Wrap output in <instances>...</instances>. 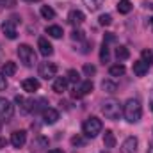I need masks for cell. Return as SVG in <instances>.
I'll list each match as a JSON object with an SVG mask.
<instances>
[{
    "instance_id": "17",
    "label": "cell",
    "mask_w": 153,
    "mask_h": 153,
    "mask_svg": "<svg viewBox=\"0 0 153 153\" xmlns=\"http://www.w3.org/2000/svg\"><path fill=\"white\" fill-rule=\"evenodd\" d=\"M103 146L109 148V150L116 146V135L112 130H105V134H103Z\"/></svg>"
},
{
    "instance_id": "16",
    "label": "cell",
    "mask_w": 153,
    "mask_h": 153,
    "mask_svg": "<svg viewBox=\"0 0 153 153\" xmlns=\"http://www.w3.org/2000/svg\"><path fill=\"white\" fill-rule=\"evenodd\" d=\"M68 89V78L66 76H57L55 80H53V91L55 93H64Z\"/></svg>"
},
{
    "instance_id": "36",
    "label": "cell",
    "mask_w": 153,
    "mask_h": 153,
    "mask_svg": "<svg viewBox=\"0 0 153 153\" xmlns=\"http://www.w3.org/2000/svg\"><path fill=\"white\" fill-rule=\"evenodd\" d=\"M111 41H116V36H114V34H111V32H109V34L105 36V41H103V43H111Z\"/></svg>"
},
{
    "instance_id": "28",
    "label": "cell",
    "mask_w": 153,
    "mask_h": 153,
    "mask_svg": "<svg viewBox=\"0 0 153 153\" xmlns=\"http://www.w3.org/2000/svg\"><path fill=\"white\" fill-rule=\"evenodd\" d=\"M66 78H68V82H71V84H80V73H78L76 70H70Z\"/></svg>"
},
{
    "instance_id": "37",
    "label": "cell",
    "mask_w": 153,
    "mask_h": 153,
    "mask_svg": "<svg viewBox=\"0 0 153 153\" xmlns=\"http://www.w3.org/2000/svg\"><path fill=\"white\" fill-rule=\"evenodd\" d=\"M5 144H7V141L4 137H0V148H5Z\"/></svg>"
},
{
    "instance_id": "13",
    "label": "cell",
    "mask_w": 153,
    "mask_h": 153,
    "mask_svg": "<svg viewBox=\"0 0 153 153\" xmlns=\"http://www.w3.org/2000/svg\"><path fill=\"white\" fill-rule=\"evenodd\" d=\"M68 20H70V23H71L73 27H78V25H82V23H84L85 16H84V13H82V11L73 9V11H70V14H68Z\"/></svg>"
},
{
    "instance_id": "10",
    "label": "cell",
    "mask_w": 153,
    "mask_h": 153,
    "mask_svg": "<svg viewBox=\"0 0 153 153\" xmlns=\"http://www.w3.org/2000/svg\"><path fill=\"white\" fill-rule=\"evenodd\" d=\"M38 48H39V53L45 55V57H50V55L53 53V46H52V43H50L46 38H39L38 39Z\"/></svg>"
},
{
    "instance_id": "11",
    "label": "cell",
    "mask_w": 153,
    "mask_h": 153,
    "mask_svg": "<svg viewBox=\"0 0 153 153\" xmlns=\"http://www.w3.org/2000/svg\"><path fill=\"white\" fill-rule=\"evenodd\" d=\"M89 93H93V82H91V80H84V82H80L78 89H75L73 96H75V98H80V96H85V94H89Z\"/></svg>"
},
{
    "instance_id": "15",
    "label": "cell",
    "mask_w": 153,
    "mask_h": 153,
    "mask_svg": "<svg viewBox=\"0 0 153 153\" xmlns=\"http://www.w3.org/2000/svg\"><path fill=\"white\" fill-rule=\"evenodd\" d=\"M148 70H150L148 62H144V61H135L134 62V73H135V76H144L148 73Z\"/></svg>"
},
{
    "instance_id": "33",
    "label": "cell",
    "mask_w": 153,
    "mask_h": 153,
    "mask_svg": "<svg viewBox=\"0 0 153 153\" xmlns=\"http://www.w3.org/2000/svg\"><path fill=\"white\" fill-rule=\"evenodd\" d=\"M0 5L2 7H7V9H13L16 5V0H0Z\"/></svg>"
},
{
    "instance_id": "43",
    "label": "cell",
    "mask_w": 153,
    "mask_h": 153,
    "mask_svg": "<svg viewBox=\"0 0 153 153\" xmlns=\"http://www.w3.org/2000/svg\"><path fill=\"white\" fill-rule=\"evenodd\" d=\"M152 27H153V18H152Z\"/></svg>"
},
{
    "instance_id": "7",
    "label": "cell",
    "mask_w": 153,
    "mask_h": 153,
    "mask_svg": "<svg viewBox=\"0 0 153 153\" xmlns=\"http://www.w3.org/2000/svg\"><path fill=\"white\" fill-rule=\"evenodd\" d=\"M2 32H4V36L7 39H16L18 38V30H16V22H14V18L5 20V22L2 23Z\"/></svg>"
},
{
    "instance_id": "32",
    "label": "cell",
    "mask_w": 153,
    "mask_h": 153,
    "mask_svg": "<svg viewBox=\"0 0 153 153\" xmlns=\"http://www.w3.org/2000/svg\"><path fill=\"white\" fill-rule=\"evenodd\" d=\"M84 73H85V76L94 75V73H96V68H94L93 64H85V66H84Z\"/></svg>"
},
{
    "instance_id": "41",
    "label": "cell",
    "mask_w": 153,
    "mask_h": 153,
    "mask_svg": "<svg viewBox=\"0 0 153 153\" xmlns=\"http://www.w3.org/2000/svg\"><path fill=\"white\" fill-rule=\"evenodd\" d=\"M152 141H153V128H152Z\"/></svg>"
},
{
    "instance_id": "23",
    "label": "cell",
    "mask_w": 153,
    "mask_h": 153,
    "mask_svg": "<svg viewBox=\"0 0 153 153\" xmlns=\"http://www.w3.org/2000/svg\"><path fill=\"white\" fill-rule=\"evenodd\" d=\"M125 71H126V70H125V66H123V64H119V62L109 68V75H111V76H121V75H125Z\"/></svg>"
},
{
    "instance_id": "25",
    "label": "cell",
    "mask_w": 153,
    "mask_h": 153,
    "mask_svg": "<svg viewBox=\"0 0 153 153\" xmlns=\"http://www.w3.org/2000/svg\"><path fill=\"white\" fill-rule=\"evenodd\" d=\"M109 59H111V52H109V45L107 43H103L102 45V48H100V61L105 64V62H109Z\"/></svg>"
},
{
    "instance_id": "44",
    "label": "cell",
    "mask_w": 153,
    "mask_h": 153,
    "mask_svg": "<svg viewBox=\"0 0 153 153\" xmlns=\"http://www.w3.org/2000/svg\"><path fill=\"white\" fill-rule=\"evenodd\" d=\"M150 7H152V9H153V4H152V5H150Z\"/></svg>"
},
{
    "instance_id": "39",
    "label": "cell",
    "mask_w": 153,
    "mask_h": 153,
    "mask_svg": "<svg viewBox=\"0 0 153 153\" xmlns=\"http://www.w3.org/2000/svg\"><path fill=\"white\" fill-rule=\"evenodd\" d=\"M146 153H153V141H152V144L148 146V152H146Z\"/></svg>"
},
{
    "instance_id": "30",
    "label": "cell",
    "mask_w": 153,
    "mask_h": 153,
    "mask_svg": "<svg viewBox=\"0 0 153 153\" xmlns=\"http://www.w3.org/2000/svg\"><path fill=\"white\" fill-rule=\"evenodd\" d=\"M111 23H112V16H111V14H102V16H100V25L107 27V25H111Z\"/></svg>"
},
{
    "instance_id": "8",
    "label": "cell",
    "mask_w": 153,
    "mask_h": 153,
    "mask_svg": "<svg viewBox=\"0 0 153 153\" xmlns=\"http://www.w3.org/2000/svg\"><path fill=\"white\" fill-rule=\"evenodd\" d=\"M137 148H139V139L134 137V135H130L121 144V153H137Z\"/></svg>"
},
{
    "instance_id": "5",
    "label": "cell",
    "mask_w": 153,
    "mask_h": 153,
    "mask_svg": "<svg viewBox=\"0 0 153 153\" xmlns=\"http://www.w3.org/2000/svg\"><path fill=\"white\" fill-rule=\"evenodd\" d=\"M14 114V105L5 100V98H0V121H9Z\"/></svg>"
},
{
    "instance_id": "40",
    "label": "cell",
    "mask_w": 153,
    "mask_h": 153,
    "mask_svg": "<svg viewBox=\"0 0 153 153\" xmlns=\"http://www.w3.org/2000/svg\"><path fill=\"white\" fill-rule=\"evenodd\" d=\"M25 2H39V0H25Z\"/></svg>"
},
{
    "instance_id": "6",
    "label": "cell",
    "mask_w": 153,
    "mask_h": 153,
    "mask_svg": "<svg viewBox=\"0 0 153 153\" xmlns=\"http://www.w3.org/2000/svg\"><path fill=\"white\" fill-rule=\"evenodd\" d=\"M55 73H57V64H53V62H41L39 64V76L41 78L50 80L55 76Z\"/></svg>"
},
{
    "instance_id": "4",
    "label": "cell",
    "mask_w": 153,
    "mask_h": 153,
    "mask_svg": "<svg viewBox=\"0 0 153 153\" xmlns=\"http://www.w3.org/2000/svg\"><path fill=\"white\" fill-rule=\"evenodd\" d=\"M16 53H18L20 61L23 62V66L32 68V66L36 64V53H34V48H32V46H29V45H20L18 50H16Z\"/></svg>"
},
{
    "instance_id": "14",
    "label": "cell",
    "mask_w": 153,
    "mask_h": 153,
    "mask_svg": "<svg viewBox=\"0 0 153 153\" xmlns=\"http://www.w3.org/2000/svg\"><path fill=\"white\" fill-rule=\"evenodd\" d=\"M22 87H23V91H27V93H36L39 89V80L38 78H25V80L22 82Z\"/></svg>"
},
{
    "instance_id": "22",
    "label": "cell",
    "mask_w": 153,
    "mask_h": 153,
    "mask_svg": "<svg viewBox=\"0 0 153 153\" xmlns=\"http://www.w3.org/2000/svg\"><path fill=\"white\" fill-rule=\"evenodd\" d=\"M41 16L45 18V20H53L55 18V11L50 7V5H41Z\"/></svg>"
},
{
    "instance_id": "26",
    "label": "cell",
    "mask_w": 153,
    "mask_h": 153,
    "mask_svg": "<svg viewBox=\"0 0 153 153\" xmlns=\"http://www.w3.org/2000/svg\"><path fill=\"white\" fill-rule=\"evenodd\" d=\"M116 57H117V61H126V59L130 57L128 48H126V46H117V48H116Z\"/></svg>"
},
{
    "instance_id": "1",
    "label": "cell",
    "mask_w": 153,
    "mask_h": 153,
    "mask_svg": "<svg viewBox=\"0 0 153 153\" xmlns=\"http://www.w3.org/2000/svg\"><path fill=\"white\" fill-rule=\"evenodd\" d=\"M123 116L128 123H137L143 116V107H141V102L137 98H130L126 100V103L123 105Z\"/></svg>"
},
{
    "instance_id": "18",
    "label": "cell",
    "mask_w": 153,
    "mask_h": 153,
    "mask_svg": "<svg viewBox=\"0 0 153 153\" xmlns=\"http://www.w3.org/2000/svg\"><path fill=\"white\" fill-rule=\"evenodd\" d=\"M43 148H48V139H46V137H43V135H39V137H36V139L32 141V150L41 152Z\"/></svg>"
},
{
    "instance_id": "19",
    "label": "cell",
    "mask_w": 153,
    "mask_h": 153,
    "mask_svg": "<svg viewBox=\"0 0 153 153\" xmlns=\"http://www.w3.org/2000/svg\"><path fill=\"white\" fill-rule=\"evenodd\" d=\"M2 73L5 76H13L16 73V62H13V61H7V62H4V66H2Z\"/></svg>"
},
{
    "instance_id": "29",
    "label": "cell",
    "mask_w": 153,
    "mask_h": 153,
    "mask_svg": "<svg viewBox=\"0 0 153 153\" xmlns=\"http://www.w3.org/2000/svg\"><path fill=\"white\" fill-rule=\"evenodd\" d=\"M141 55H143V61H144V62H148V64L152 66V64H153V52H152V50H143V52H141Z\"/></svg>"
},
{
    "instance_id": "31",
    "label": "cell",
    "mask_w": 153,
    "mask_h": 153,
    "mask_svg": "<svg viewBox=\"0 0 153 153\" xmlns=\"http://www.w3.org/2000/svg\"><path fill=\"white\" fill-rule=\"evenodd\" d=\"M71 144L73 146H84L85 144V139L80 137V135H75V137H71Z\"/></svg>"
},
{
    "instance_id": "2",
    "label": "cell",
    "mask_w": 153,
    "mask_h": 153,
    "mask_svg": "<svg viewBox=\"0 0 153 153\" xmlns=\"http://www.w3.org/2000/svg\"><path fill=\"white\" fill-rule=\"evenodd\" d=\"M102 130H103V125H102V119H98V117H87L84 123H82V132H84V135L85 137H91V139H94L98 134H102Z\"/></svg>"
},
{
    "instance_id": "27",
    "label": "cell",
    "mask_w": 153,
    "mask_h": 153,
    "mask_svg": "<svg viewBox=\"0 0 153 153\" xmlns=\"http://www.w3.org/2000/svg\"><path fill=\"white\" fill-rule=\"evenodd\" d=\"M84 5L93 13V11H98V7L102 5V0H84Z\"/></svg>"
},
{
    "instance_id": "12",
    "label": "cell",
    "mask_w": 153,
    "mask_h": 153,
    "mask_svg": "<svg viewBox=\"0 0 153 153\" xmlns=\"http://www.w3.org/2000/svg\"><path fill=\"white\" fill-rule=\"evenodd\" d=\"M43 121L46 123V125H55L57 121H59V111H55V109H45L43 111Z\"/></svg>"
},
{
    "instance_id": "42",
    "label": "cell",
    "mask_w": 153,
    "mask_h": 153,
    "mask_svg": "<svg viewBox=\"0 0 153 153\" xmlns=\"http://www.w3.org/2000/svg\"><path fill=\"white\" fill-rule=\"evenodd\" d=\"M152 111H153V102H152Z\"/></svg>"
},
{
    "instance_id": "34",
    "label": "cell",
    "mask_w": 153,
    "mask_h": 153,
    "mask_svg": "<svg viewBox=\"0 0 153 153\" xmlns=\"http://www.w3.org/2000/svg\"><path fill=\"white\" fill-rule=\"evenodd\" d=\"M71 38H73V39H76V41H82V39L85 38V36H84V32H82V30H73Z\"/></svg>"
},
{
    "instance_id": "35",
    "label": "cell",
    "mask_w": 153,
    "mask_h": 153,
    "mask_svg": "<svg viewBox=\"0 0 153 153\" xmlns=\"http://www.w3.org/2000/svg\"><path fill=\"white\" fill-rule=\"evenodd\" d=\"M7 87V80H5V75L0 71V91H4Z\"/></svg>"
},
{
    "instance_id": "24",
    "label": "cell",
    "mask_w": 153,
    "mask_h": 153,
    "mask_svg": "<svg viewBox=\"0 0 153 153\" xmlns=\"http://www.w3.org/2000/svg\"><path fill=\"white\" fill-rule=\"evenodd\" d=\"M117 11H119L121 14H128V13L132 11V4H130V0H119V4H117Z\"/></svg>"
},
{
    "instance_id": "3",
    "label": "cell",
    "mask_w": 153,
    "mask_h": 153,
    "mask_svg": "<svg viewBox=\"0 0 153 153\" xmlns=\"http://www.w3.org/2000/svg\"><path fill=\"white\" fill-rule=\"evenodd\" d=\"M102 112H103V116H105L107 119L116 121V119L121 116V112H123V107H121V103H119L117 100L109 98V100L103 102V105H102Z\"/></svg>"
},
{
    "instance_id": "38",
    "label": "cell",
    "mask_w": 153,
    "mask_h": 153,
    "mask_svg": "<svg viewBox=\"0 0 153 153\" xmlns=\"http://www.w3.org/2000/svg\"><path fill=\"white\" fill-rule=\"evenodd\" d=\"M48 153H64L62 150H59V148H53V150H50Z\"/></svg>"
},
{
    "instance_id": "21",
    "label": "cell",
    "mask_w": 153,
    "mask_h": 153,
    "mask_svg": "<svg viewBox=\"0 0 153 153\" xmlns=\"http://www.w3.org/2000/svg\"><path fill=\"white\" fill-rule=\"evenodd\" d=\"M46 34L50 36V38H55V39H59V38H62V29L59 27V25H50V27H46Z\"/></svg>"
},
{
    "instance_id": "20",
    "label": "cell",
    "mask_w": 153,
    "mask_h": 153,
    "mask_svg": "<svg viewBox=\"0 0 153 153\" xmlns=\"http://www.w3.org/2000/svg\"><path fill=\"white\" fill-rule=\"evenodd\" d=\"M102 89L105 91V93H109V94H114L116 91H117V84H116L114 80H103L102 82Z\"/></svg>"
},
{
    "instance_id": "9",
    "label": "cell",
    "mask_w": 153,
    "mask_h": 153,
    "mask_svg": "<svg viewBox=\"0 0 153 153\" xmlns=\"http://www.w3.org/2000/svg\"><path fill=\"white\" fill-rule=\"evenodd\" d=\"M27 143V132L25 130H16L11 134V144L14 148H23Z\"/></svg>"
}]
</instances>
